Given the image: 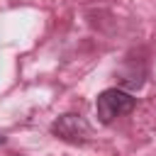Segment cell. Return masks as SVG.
<instances>
[{
  "label": "cell",
  "mask_w": 156,
  "mask_h": 156,
  "mask_svg": "<svg viewBox=\"0 0 156 156\" xmlns=\"http://www.w3.org/2000/svg\"><path fill=\"white\" fill-rule=\"evenodd\" d=\"M136 105V98H132L129 93L119 90V88H107L98 95L95 100V115H98V122L102 124H110L115 122L117 117L122 115H129Z\"/></svg>",
  "instance_id": "cell-1"
},
{
  "label": "cell",
  "mask_w": 156,
  "mask_h": 156,
  "mask_svg": "<svg viewBox=\"0 0 156 156\" xmlns=\"http://www.w3.org/2000/svg\"><path fill=\"white\" fill-rule=\"evenodd\" d=\"M51 134H56L63 141H73V144H83L90 136V127L80 115H61L54 124H51Z\"/></svg>",
  "instance_id": "cell-2"
}]
</instances>
